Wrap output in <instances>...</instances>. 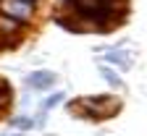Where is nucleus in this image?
Masks as SVG:
<instances>
[{
  "instance_id": "obj_4",
  "label": "nucleus",
  "mask_w": 147,
  "mask_h": 136,
  "mask_svg": "<svg viewBox=\"0 0 147 136\" xmlns=\"http://www.w3.org/2000/svg\"><path fill=\"white\" fill-rule=\"evenodd\" d=\"M100 73H102V79L110 84V86H113V89H121L123 86V81H121V76L113 71V68H108V66H100Z\"/></svg>"
},
{
  "instance_id": "obj_6",
  "label": "nucleus",
  "mask_w": 147,
  "mask_h": 136,
  "mask_svg": "<svg viewBox=\"0 0 147 136\" xmlns=\"http://www.w3.org/2000/svg\"><path fill=\"white\" fill-rule=\"evenodd\" d=\"M105 60H110V63H116V66H121V68H126V66H129V60H126V55H121V52H105Z\"/></svg>"
},
{
  "instance_id": "obj_2",
  "label": "nucleus",
  "mask_w": 147,
  "mask_h": 136,
  "mask_svg": "<svg viewBox=\"0 0 147 136\" xmlns=\"http://www.w3.org/2000/svg\"><path fill=\"white\" fill-rule=\"evenodd\" d=\"M55 84V73L53 71H34V73H29L26 76V86H32V89H50Z\"/></svg>"
},
{
  "instance_id": "obj_8",
  "label": "nucleus",
  "mask_w": 147,
  "mask_h": 136,
  "mask_svg": "<svg viewBox=\"0 0 147 136\" xmlns=\"http://www.w3.org/2000/svg\"><path fill=\"white\" fill-rule=\"evenodd\" d=\"M29 3H40V0H29Z\"/></svg>"
},
{
  "instance_id": "obj_7",
  "label": "nucleus",
  "mask_w": 147,
  "mask_h": 136,
  "mask_svg": "<svg viewBox=\"0 0 147 136\" xmlns=\"http://www.w3.org/2000/svg\"><path fill=\"white\" fill-rule=\"evenodd\" d=\"M61 100H63V92H53L47 100H45V105H42V107H45V110H50V107H55V105H58Z\"/></svg>"
},
{
  "instance_id": "obj_9",
  "label": "nucleus",
  "mask_w": 147,
  "mask_h": 136,
  "mask_svg": "<svg viewBox=\"0 0 147 136\" xmlns=\"http://www.w3.org/2000/svg\"><path fill=\"white\" fill-rule=\"evenodd\" d=\"M11 136H21V133H11Z\"/></svg>"
},
{
  "instance_id": "obj_3",
  "label": "nucleus",
  "mask_w": 147,
  "mask_h": 136,
  "mask_svg": "<svg viewBox=\"0 0 147 136\" xmlns=\"http://www.w3.org/2000/svg\"><path fill=\"white\" fill-rule=\"evenodd\" d=\"M26 31V26L24 24H18V21H13V18H8V16H3L0 13V37H8V40H18Z\"/></svg>"
},
{
  "instance_id": "obj_5",
  "label": "nucleus",
  "mask_w": 147,
  "mask_h": 136,
  "mask_svg": "<svg viewBox=\"0 0 147 136\" xmlns=\"http://www.w3.org/2000/svg\"><path fill=\"white\" fill-rule=\"evenodd\" d=\"M11 126H13V128H18V131H29V128L34 126V121H32V118H26V115H21V118H18V115H13V118H11Z\"/></svg>"
},
{
  "instance_id": "obj_1",
  "label": "nucleus",
  "mask_w": 147,
  "mask_h": 136,
  "mask_svg": "<svg viewBox=\"0 0 147 136\" xmlns=\"http://www.w3.org/2000/svg\"><path fill=\"white\" fill-rule=\"evenodd\" d=\"M0 13L29 29L37 21V3H29V0H0Z\"/></svg>"
}]
</instances>
